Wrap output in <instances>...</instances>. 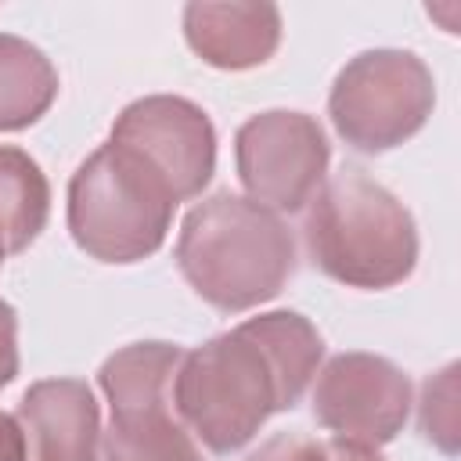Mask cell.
<instances>
[{"label":"cell","instance_id":"cell-1","mask_svg":"<svg viewBox=\"0 0 461 461\" xmlns=\"http://www.w3.org/2000/svg\"><path fill=\"white\" fill-rule=\"evenodd\" d=\"M324 342L317 328L292 310L249 317L245 324L202 342L180 357L173 375V407L209 450L245 447L259 425L299 403L317 375Z\"/></svg>","mask_w":461,"mask_h":461},{"label":"cell","instance_id":"cell-2","mask_svg":"<svg viewBox=\"0 0 461 461\" xmlns=\"http://www.w3.org/2000/svg\"><path fill=\"white\" fill-rule=\"evenodd\" d=\"M176 267L209 306L241 313L288 285L295 241L277 212L220 191L184 216Z\"/></svg>","mask_w":461,"mask_h":461},{"label":"cell","instance_id":"cell-3","mask_svg":"<svg viewBox=\"0 0 461 461\" xmlns=\"http://www.w3.org/2000/svg\"><path fill=\"white\" fill-rule=\"evenodd\" d=\"M303 241L321 274L349 288H393L418 263L414 216L364 169H339L317 187Z\"/></svg>","mask_w":461,"mask_h":461},{"label":"cell","instance_id":"cell-4","mask_svg":"<svg viewBox=\"0 0 461 461\" xmlns=\"http://www.w3.org/2000/svg\"><path fill=\"white\" fill-rule=\"evenodd\" d=\"M176 198L166 180L130 148L101 144L68 180V230L101 263L151 256L173 223Z\"/></svg>","mask_w":461,"mask_h":461},{"label":"cell","instance_id":"cell-5","mask_svg":"<svg viewBox=\"0 0 461 461\" xmlns=\"http://www.w3.org/2000/svg\"><path fill=\"white\" fill-rule=\"evenodd\" d=\"M180 357L173 342H133L101 364L97 382L112 407L104 461H202L184 421L173 418Z\"/></svg>","mask_w":461,"mask_h":461},{"label":"cell","instance_id":"cell-6","mask_svg":"<svg viewBox=\"0 0 461 461\" xmlns=\"http://www.w3.org/2000/svg\"><path fill=\"white\" fill-rule=\"evenodd\" d=\"M436 104V83L411 50H364L331 86L328 115L357 151H389L414 137Z\"/></svg>","mask_w":461,"mask_h":461},{"label":"cell","instance_id":"cell-7","mask_svg":"<svg viewBox=\"0 0 461 461\" xmlns=\"http://www.w3.org/2000/svg\"><path fill=\"white\" fill-rule=\"evenodd\" d=\"M234 158L249 202L295 212L317 194L331 148L313 115L277 108L241 122L234 137Z\"/></svg>","mask_w":461,"mask_h":461},{"label":"cell","instance_id":"cell-8","mask_svg":"<svg viewBox=\"0 0 461 461\" xmlns=\"http://www.w3.org/2000/svg\"><path fill=\"white\" fill-rule=\"evenodd\" d=\"M112 140L140 155L173 191L176 202L202 194L216 169V130L209 115L173 94L140 97L122 108Z\"/></svg>","mask_w":461,"mask_h":461},{"label":"cell","instance_id":"cell-9","mask_svg":"<svg viewBox=\"0 0 461 461\" xmlns=\"http://www.w3.org/2000/svg\"><path fill=\"white\" fill-rule=\"evenodd\" d=\"M411 414L407 375L375 353H339L313 385V418L342 439L382 447Z\"/></svg>","mask_w":461,"mask_h":461},{"label":"cell","instance_id":"cell-10","mask_svg":"<svg viewBox=\"0 0 461 461\" xmlns=\"http://www.w3.org/2000/svg\"><path fill=\"white\" fill-rule=\"evenodd\" d=\"M18 421L32 439L36 461H97L101 411L86 382L43 378L29 385Z\"/></svg>","mask_w":461,"mask_h":461},{"label":"cell","instance_id":"cell-11","mask_svg":"<svg viewBox=\"0 0 461 461\" xmlns=\"http://www.w3.org/2000/svg\"><path fill=\"white\" fill-rule=\"evenodd\" d=\"M184 36L191 50L216 68L263 65L281 40V14L274 4H187Z\"/></svg>","mask_w":461,"mask_h":461},{"label":"cell","instance_id":"cell-12","mask_svg":"<svg viewBox=\"0 0 461 461\" xmlns=\"http://www.w3.org/2000/svg\"><path fill=\"white\" fill-rule=\"evenodd\" d=\"M58 97L50 58L22 36L0 32V130L32 126Z\"/></svg>","mask_w":461,"mask_h":461},{"label":"cell","instance_id":"cell-13","mask_svg":"<svg viewBox=\"0 0 461 461\" xmlns=\"http://www.w3.org/2000/svg\"><path fill=\"white\" fill-rule=\"evenodd\" d=\"M50 187L43 169L22 151L0 144V234L7 256L29 249L36 234L47 227Z\"/></svg>","mask_w":461,"mask_h":461},{"label":"cell","instance_id":"cell-14","mask_svg":"<svg viewBox=\"0 0 461 461\" xmlns=\"http://www.w3.org/2000/svg\"><path fill=\"white\" fill-rule=\"evenodd\" d=\"M245 461H328V447L303 432H277Z\"/></svg>","mask_w":461,"mask_h":461},{"label":"cell","instance_id":"cell-15","mask_svg":"<svg viewBox=\"0 0 461 461\" xmlns=\"http://www.w3.org/2000/svg\"><path fill=\"white\" fill-rule=\"evenodd\" d=\"M18 375V317L14 306L0 299V389Z\"/></svg>","mask_w":461,"mask_h":461},{"label":"cell","instance_id":"cell-16","mask_svg":"<svg viewBox=\"0 0 461 461\" xmlns=\"http://www.w3.org/2000/svg\"><path fill=\"white\" fill-rule=\"evenodd\" d=\"M0 461H25V429L18 418L0 411Z\"/></svg>","mask_w":461,"mask_h":461},{"label":"cell","instance_id":"cell-17","mask_svg":"<svg viewBox=\"0 0 461 461\" xmlns=\"http://www.w3.org/2000/svg\"><path fill=\"white\" fill-rule=\"evenodd\" d=\"M324 447H328V461H385V457L378 454V447L353 443V439H342V436L324 439Z\"/></svg>","mask_w":461,"mask_h":461},{"label":"cell","instance_id":"cell-18","mask_svg":"<svg viewBox=\"0 0 461 461\" xmlns=\"http://www.w3.org/2000/svg\"><path fill=\"white\" fill-rule=\"evenodd\" d=\"M7 259V245H4V234H0V263Z\"/></svg>","mask_w":461,"mask_h":461}]
</instances>
